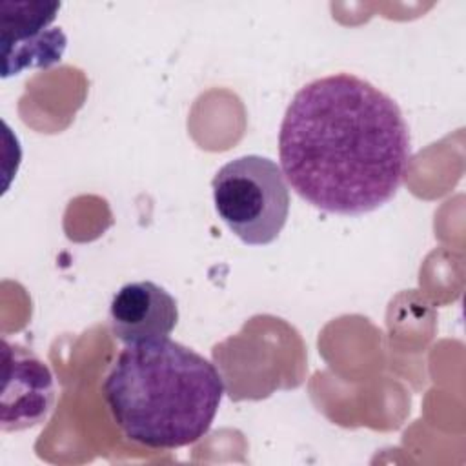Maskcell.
Instances as JSON below:
<instances>
[{
	"label": "cell",
	"instance_id": "1",
	"mask_svg": "<svg viewBox=\"0 0 466 466\" xmlns=\"http://www.w3.org/2000/svg\"><path fill=\"white\" fill-rule=\"evenodd\" d=\"M280 169L308 204L335 215H364L402 186L411 142L397 102L350 73L302 86L279 131Z\"/></svg>",
	"mask_w": 466,
	"mask_h": 466
},
{
	"label": "cell",
	"instance_id": "2",
	"mask_svg": "<svg viewBox=\"0 0 466 466\" xmlns=\"http://www.w3.org/2000/svg\"><path fill=\"white\" fill-rule=\"evenodd\" d=\"M102 393L124 437L151 450H177L209 431L224 380L211 360L166 337L120 350Z\"/></svg>",
	"mask_w": 466,
	"mask_h": 466
},
{
	"label": "cell",
	"instance_id": "3",
	"mask_svg": "<svg viewBox=\"0 0 466 466\" xmlns=\"http://www.w3.org/2000/svg\"><path fill=\"white\" fill-rule=\"evenodd\" d=\"M211 189L218 217L244 244L266 246L280 235L289 213V187L271 158L244 155L226 162Z\"/></svg>",
	"mask_w": 466,
	"mask_h": 466
},
{
	"label": "cell",
	"instance_id": "4",
	"mask_svg": "<svg viewBox=\"0 0 466 466\" xmlns=\"http://www.w3.org/2000/svg\"><path fill=\"white\" fill-rule=\"evenodd\" d=\"M60 2L4 0L0 4L2 76L20 75L25 69L51 67L64 56L67 38L53 22Z\"/></svg>",
	"mask_w": 466,
	"mask_h": 466
},
{
	"label": "cell",
	"instance_id": "5",
	"mask_svg": "<svg viewBox=\"0 0 466 466\" xmlns=\"http://www.w3.org/2000/svg\"><path fill=\"white\" fill-rule=\"evenodd\" d=\"M2 371V431H22L46 422L56 399L49 366L31 350L4 339Z\"/></svg>",
	"mask_w": 466,
	"mask_h": 466
},
{
	"label": "cell",
	"instance_id": "6",
	"mask_svg": "<svg viewBox=\"0 0 466 466\" xmlns=\"http://www.w3.org/2000/svg\"><path fill=\"white\" fill-rule=\"evenodd\" d=\"M177 322V299L151 280L124 284L109 304L111 333L126 344L166 339Z\"/></svg>",
	"mask_w": 466,
	"mask_h": 466
}]
</instances>
